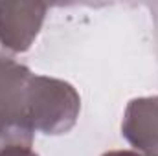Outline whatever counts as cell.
Listing matches in <instances>:
<instances>
[{
    "instance_id": "obj_1",
    "label": "cell",
    "mask_w": 158,
    "mask_h": 156,
    "mask_svg": "<svg viewBox=\"0 0 158 156\" xmlns=\"http://www.w3.org/2000/svg\"><path fill=\"white\" fill-rule=\"evenodd\" d=\"M81 97L66 81L31 76L26 99V125L46 136L70 132L79 119Z\"/></svg>"
},
{
    "instance_id": "obj_2",
    "label": "cell",
    "mask_w": 158,
    "mask_h": 156,
    "mask_svg": "<svg viewBox=\"0 0 158 156\" xmlns=\"http://www.w3.org/2000/svg\"><path fill=\"white\" fill-rule=\"evenodd\" d=\"M46 9L44 2H0V46L11 55L28 51L42 28Z\"/></svg>"
},
{
    "instance_id": "obj_3",
    "label": "cell",
    "mask_w": 158,
    "mask_h": 156,
    "mask_svg": "<svg viewBox=\"0 0 158 156\" xmlns=\"http://www.w3.org/2000/svg\"><path fill=\"white\" fill-rule=\"evenodd\" d=\"M31 70L0 46V123L26 125V99Z\"/></svg>"
},
{
    "instance_id": "obj_4",
    "label": "cell",
    "mask_w": 158,
    "mask_h": 156,
    "mask_svg": "<svg viewBox=\"0 0 158 156\" xmlns=\"http://www.w3.org/2000/svg\"><path fill=\"white\" fill-rule=\"evenodd\" d=\"M121 136L136 153L158 156V97H134L127 103Z\"/></svg>"
},
{
    "instance_id": "obj_5",
    "label": "cell",
    "mask_w": 158,
    "mask_h": 156,
    "mask_svg": "<svg viewBox=\"0 0 158 156\" xmlns=\"http://www.w3.org/2000/svg\"><path fill=\"white\" fill-rule=\"evenodd\" d=\"M0 156H39L33 151V142H17L0 149Z\"/></svg>"
},
{
    "instance_id": "obj_6",
    "label": "cell",
    "mask_w": 158,
    "mask_h": 156,
    "mask_svg": "<svg viewBox=\"0 0 158 156\" xmlns=\"http://www.w3.org/2000/svg\"><path fill=\"white\" fill-rule=\"evenodd\" d=\"M101 156H145V154H140L136 151H109V153H105Z\"/></svg>"
}]
</instances>
